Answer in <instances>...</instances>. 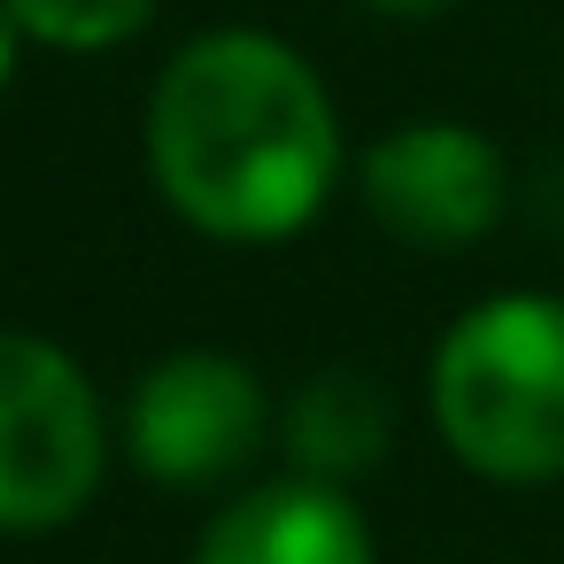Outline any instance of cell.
<instances>
[{
  "label": "cell",
  "instance_id": "6da1fadb",
  "mask_svg": "<svg viewBox=\"0 0 564 564\" xmlns=\"http://www.w3.org/2000/svg\"><path fill=\"white\" fill-rule=\"evenodd\" d=\"M148 171L194 232L271 248L340 186V117L286 40L202 32L155 78Z\"/></svg>",
  "mask_w": 564,
  "mask_h": 564
},
{
  "label": "cell",
  "instance_id": "7a4b0ae2",
  "mask_svg": "<svg viewBox=\"0 0 564 564\" xmlns=\"http://www.w3.org/2000/svg\"><path fill=\"white\" fill-rule=\"evenodd\" d=\"M441 441L502 487L564 479V302L495 294L433 348Z\"/></svg>",
  "mask_w": 564,
  "mask_h": 564
},
{
  "label": "cell",
  "instance_id": "3957f363",
  "mask_svg": "<svg viewBox=\"0 0 564 564\" xmlns=\"http://www.w3.org/2000/svg\"><path fill=\"white\" fill-rule=\"evenodd\" d=\"M109 464L94 379L40 333H0V533L70 525Z\"/></svg>",
  "mask_w": 564,
  "mask_h": 564
},
{
  "label": "cell",
  "instance_id": "277c9868",
  "mask_svg": "<svg viewBox=\"0 0 564 564\" xmlns=\"http://www.w3.org/2000/svg\"><path fill=\"white\" fill-rule=\"evenodd\" d=\"M263 425H271V410H263L256 371L217 348H178V356L148 364L132 387V410H124V441L155 487L232 479L263 448Z\"/></svg>",
  "mask_w": 564,
  "mask_h": 564
},
{
  "label": "cell",
  "instance_id": "5b68a950",
  "mask_svg": "<svg viewBox=\"0 0 564 564\" xmlns=\"http://www.w3.org/2000/svg\"><path fill=\"white\" fill-rule=\"evenodd\" d=\"M502 155L471 124L425 117L364 148V209L410 248H471L502 217Z\"/></svg>",
  "mask_w": 564,
  "mask_h": 564
},
{
  "label": "cell",
  "instance_id": "8992f818",
  "mask_svg": "<svg viewBox=\"0 0 564 564\" xmlns=\"http://www.w3.org/2000/svg\"><path fill=\"white\" fill-rule=\"evenodd\" d=\"M194 564H371L364 510L325 479H279L225 502Z\"/></svg>",
  "mask_w": 564,
  "mask_h": 564
},
{
  "label": "cell",
  "instance_id": "52a82bcc",
  "mask_svg": "<svg viewBox=\"0 0 564 564\" xmlns=\"http://www.w3.org/2000/svg\"><path fill=\"white\" fill-rule=\"evenodd\" d=\"M387 441H394V402H387V387H379L371 371H356V364L310 371V379L294 387V402H286V448H294L302 479L340 487V479L371 471V464L387 456Z\"/></svg>",
  "mask_w": 564,
  "mask_h": 564
},
{
  "label": "cell",
  "instance_id": "ba28073f",
  "mask_svg": "<svg viewBox=\"0 0 564 564\" xmlns=\"http://www.w3.org/2000/svg\"><path fill=\"white\" fill-rule=\"evenodd\" d=\"M17 17V32L47 40V47H70V55H94V47H117L132 40L163 0H0Z\"/></svg>",
  "mask_w": 564,
  "mask_h": 564
},
{
  "label": "cell",
  "instance_id": "9c48e42d",
  "mask_svg": "<svg viewBox=\"0 0 564 564\" xmlns=\"http://www.w3.org/2000/svg\"><path fill=\"white\" fill-rule=\"evenodd\" d=\"M371 9H379V17H448L456 0H371Z\"/></svg>",
  "mask_w": 564,
  "mask_h": 564
},
{
  "label": "cell",
  "instance_id": "30bf717a",
  "mask_svg": "<svg viewBox=\"0 0 564 564\" xmlns=\"http://www.w3.org/2000/svg\"><path fill=\"white\" fill-rule=\"evenodd\" d=\"M9 78H17V17L0 9V86H9Z\"/></svg>",
  "mask_w": 564,
  "mask_h": 564
}]
</instances>
